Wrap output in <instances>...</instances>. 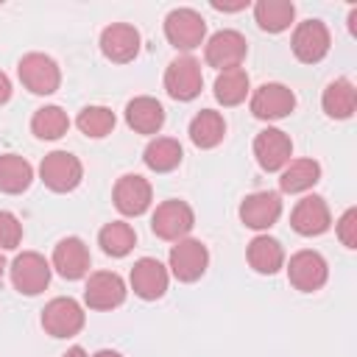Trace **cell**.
<instances>
[{"label":"cell","instance_id":"obj_30","mask_svg":"<svg viewBox=\"0 0 357 357\" xmlns=\"http://www.w3.org/2000/svg\"><path fill=\"white\" fill-rule=\"evenodd\" d=\"M67 128H70V117L61 106H42L31 117V131L39 139H59L67 134Z\"/></svg>","mask_w":357,"mask_h":357},{"label":"cell","instance_id":"obj_13","mask_svg":"<svg viewBox=\"0 0 357 357\" xmlns=\"http://www.w3.org/2000/svg\"><path fill=\"white\" fill-rule=\"evenodd\" d=\"M84 301L89 310H114L126 301V282L114 271H95L86 279Z\"/></svg>","mask_w":357,"mask_h":357},{"label":"cell","instance_id":"obj_4","mask_svg":"<svg viewBox=\"0 0 357 357\" xmlns=\"http://www.w3.org/2000/svg\"><path fill=\"white\" fill-rule=\"evenodd\" d=\"M192 226H195V212L187 201L178 198L162 201L151 218V229L162 240H184Z\"/></svg>","mask_w":357,"mask_h":357},{"label":"cell","instance_id":"obj_28","mask_svg":"<svg viewBox=\"0 0 357 357\" xmlns=\"http://www.w3.org/2000/svg\"><path fill=\"white\" fill-rule=\"evenodd\" d=\"M181 156H184L181 142L173 139V137H156V139H151V142L145 145V151H142V162H145L151 170H156V173H167V170L178 167V165H181Z\"/></svg>","mask_w":357,"mask_h":357},{"label":"cell","instance_id":"obj_24","mask_svg":"<svg viewBox=\"0 0 357 357\" xmlns=\"http://www.w3.org/2000/svg\"><path fill=\"white\" fill-rule=\"evenodd\" d=\"M321 178V165L315 159H293L282 167V176H279V190L282 192H307L318 184Z\"/></svg>","mask_w":357,"mask_h":357},{"label":"cell","instance_id":"obj_1","mask_svg":"<svg viewBox=\"0 0 357 357\" xmlns=\"http://www.w3.org/2000/svg\"><path fill=\"white\" fill-rule=\"evenodd\" d=\"M39 178L53 192H70L84 178V165L70 151H50L39 165Z\"/></svg>","mask_w":357,"mask_h":357},{"label":"cell","instance_id":"obj_14","mask_svg":"<svg viewBox=\"0 0 357 357\" xmlns=\"http://www.w3.org/2000/svg\"><path fill=\"white\" fill-rule=\"evenodd\" d=\"M254 156L262 170H282L293 156V142L282 128H265L254 137Z\"/></svg>","mask_w":357,"mask_h":357},{"label":"cell","instance_id":"obj_8","mask_svg":"<svg viewBox=\"0 0 357 357\" xmlns=\"http://www.w3.org/2000/svg\"><path fill=\"white\" fill-rule=\"evenodd\" d=\"M326 276H329V265L318 251H310V248L296 251L287 262V279L301 293L321 290L326 284Z\"/></svg>","mask_w":357,"mask_h":357},{"label":"cell","instance_id":"obj_27","mask_svg":"<svg viewBox=\"0 0 357 357\" xmlns=\"http://www.w3.org/2000/svg\"><path fill=\"white\" fill-rule=\"evenodd\" d=\"M33 181V167L28 159L17 156V153H3L0 156V192L17 195L25 192Z\"/></svg>","mask_w":357,"mask_h":357},{"label":"cell","instance_id":"obj_35","mask_svg":"<svg viewBox=\"0 0 357 357\" xmlns=\"http://www.w3.org/2000/svg\"><path fill=\"white\" fill-rule=\"evenodd\" d=\"M8 98H11V81H8V75L0 70V106H3Z\"/></svg>","mask_w":357,"mask_h":357},{"label":"cell","instance_id":"obj_36","mask_svg":"<svg viewBox=\"0 0 357 357\" xmlns=\"http://www.w3.org/2000/svg\"><path fill=\"white\" fill-rule=\"evenodd\" d=\"M64 357H89V354H86L81 346H70V349L64 351Z\"/></svg>","mask_w":357,"mask_h":357},{"label":"cell","instance_id":"obj_15","mask_svg":"<svg viewBox=\"0 0 357 357\" xmlns=\"http://www.w3.org/2000/svg\"><path fill=\"white\" fill-rule=\"evenodd\" d=\"M151 198H153L151 181L139 173H126L114 184V206L128 218L142 215L151 206Z\"/></svg>","mask_w":357,"mask_h":357},{"label":"cell","instance_id":"obj_3","mask_svg":"<svg viewBox=\"0 0 357 357\" xmlns=\"http://www.w3.org/2000/svg\"><path fill=\"white\" fill-rule=\"evenodd\" d=\"M165 36L176 50H195L206 36V22L195 8H173L165 17Z\"/></svg>","mask_w":357,"mask_h":357},{"label":"cell","instance_id":"obj_29","mask_svg":"<svg viewBox=\"0 0 357 357\" xmlns=\"http://www.w3.org/2000/svg\"><path fill=\"white\" fill-rule=\"evenodd\" d=\"M251 92V81H248V73L243 67H231V70H223L218 73L215 78V98L218 103L223 106H237L248 98Z\"/></svg>","mask_w":357,"mask_h":357},{"label":"cell","instance_id":"obj_9","mask_svg":"<svg viewBox=\"0 0 357 357\" xmlns=\"http://www.w3.org/2000/svg\"><path fill=\"white\" fill-rule=\"evenodd\" d=\"M11 282L22 296H39L50 284V262L36 251H22L11 262Z\"/></svg>","mask_w":357,"mask_h":357},{"label":"cell","instance_id":"obj_11","mask_svg":"<svg viewBox=\"0 0 357 357\" xmlns=\"http://www.w3.org/2000/svg\"><path fill=\"white\" fill-rule=\"evenodd\" d=\"M206 265H209V251H206V245L201 240L184 237V240H176V245L170 248V273L178 282L201 279Z\"/></svg>","mask_w":357,"mask_h":357},{"label":"cell","instance_id":"obj_21","mask_svg":"<svg viewBox=\"0 0 357 357\" xmlns=\"http://www.w3.org/2000/svg\"><path fill=\"white\" fill-rule=\"evenodd\" d=\"M126 123L137 134H156L165 126V109H162V103L156 98L139 95V98L128 100V106H126Z\"/></svg>","mask_w":357,"mask_h":357},{"label":"cell","instance_id":"obj_22","mask_svg":"<svg viewBox=\"0 0 357 357\" xmlns=\"http://www.w3.org/2000/svg\"><path fill=\"white\" fill-rule=\"evenodd\" d=\"M245 257H248V265L257 273H265V276H273L284 265V248H282V243L276 237H268V234H257L248 243Z\"/></svg>","mask_w":357,"mask_h":357},{"label":"cell","instance_id":"obj_32","mask_svg":"<svg viewBox=\"0 0 357 357\" xmlns=\"http://www.w3.org/2000/svg\"><path fill=\"white\" fill-rule=\"evenodd\" d=\"M78 128H81V134H86V137H92V139H100V137H106V134H112V128H114V112L109 109V106H86V109H81V114H78Z\"/></svg>","mask_w":357,"mask_h":357},{"label":"cell","instance_id":"obj_2","mask_svg":"<svg viewBox=\"0 0 357 357\" xmlns=\"http://www.w3.org/2000/svg\"><path fill=\"white\" fill-rule=\"evenodd\" d=\"M17 73H20L22 86L33 95H53L61 84L59 64L45 53H25L17 64Z\"/></svg>","mask_w":357,"mask_h":357},{"label":"cell","instance_id":"obj_17","mask_svg":"<svg viewBox=\"0 0 357 357\" xmlns=\"http://www.w3.org/2000/svg\"><path fill=\"white\" fill-rule=\"evenodd\" d=\"M100 53L114 64H126V61L137 59V53H139V31L134 25H126V22H112L100 33Z\"/></svg>","mask_w":357,"mask_h":357},{"label":"cell","instance_id":"obj_31","mask_svg":"<svg viewBox=\"0 0 357 357\" xmlns=\"http://www.w3.org/2000/svg\"><path fill=\"white\" fill-rule=\"evenodd\" d=\"M98 243H100V248H103L109 257H126V254L134 248L137 234H134V229H131L126 220H112V223H106V226L100 229Z\"/></svg>","mask_w":357,"mask_h":357},{"label":"cell","instance_id":"obj_37","mask_svg":"<svg viewBox=\"0 0 357 357\" xmlns=\"http://www.w3.org/2000/svg\"><path fill=\"white\" fill-rule=\"evenodd\" d=\"M92 357H123L120 351H114V349H100V351H95Z\"/></svg>","mask_w":357,"mask_h":357},{"label":"cell","instance_id":"obj_5","mask_svg":"<svg viewBox=\"0 0 357 357\" xmlns=\"http://www.w3.org/2000/svg\"><path fill=\"white\" fill-rule=\"evenodd\" d=\"M42 326L50 337H73L84 329V307L70 296L50 298L42 310Z\"/></svg>","mask_w":357,"mask_h":357},{"label":"cell","instance_id":"obj_16","mask_svg":"<svg viewBox=\"0 0 357 357\" xmlns=\"http://www.w3.org/2000/svg\"><path fill=\"white\" fill-rule=\"evenodd\" d=\"M167 282H170L167 268L153 257H142L131 268V290L145 301L162 298L167 293Z\"/></svg>","mask_w":357,"mask_h":357},{"label":"cell","instance_id":"obj_19","mask_svg":"<svg viewBox=\"0 0 357 357\" xmlns=\"http://www.w3.org/2000/svg\"><path fill=\"white\" fill-rule=\"evenodd\" d=\"M329 223H332V212L321 195H304L290 212V226L304 237L324 234Z\"/></svg>","mask_w":357,"mask_h":357},{"label":"cell","instance_id":"obj_7","mask_svg":"<svg viewBox=\"0 0 357 357\" xmlns=\"http://www.w3.org/2000/svg\"><path fill=\"white\" fill-rule=\"evenodd\" d=\"M204 86V75H201V64L192 56H178L167 64L165 70V89L173 100H192L201 95Z\"/></svg>","mask_w":357,"mask_h":357},{"label":"cell","instance_id":"obj_6","mask_svg":"<svg viewBox=\"0 0 357 357\" xmlns=\"http://www.w3.org/2000/svg\"><path fill=\"white\" fill-rule=\"evenodd\" d=\"M245 53H248L245 36L240 31H231V28H223V31L212 33L209 42H206V47H204L206 64L215 67L218 73L231 70V67H240L243 59H245Z\"/></svg>","mask_w":357,"mask_h":357},{"label":"cell","instance_id":"obj_33","mask_svg":"<svg viewBox=\"0 0 357 357\" xmlns=\"http://www.w3.org/2000/svg\"><path fill=\"white\" fill-rule=\"evenodd\" d=\"M22 243V223L14 212L0 209V248H17Z\"/></svg>","mask_w":357,"mask_h":357},{"label":"cell","instance_id":"obj_38","mask_svg":"<svg viewBox=\"0 0 357 357\" xmlns=\"http://www.w3.org/2000/svg\"><path fill=\"white\" fill-rule=\"evenodd\" d=\"M3 271H6V259H3V254H0V276H3Z\"/></svg>","mask_w":357,"mask_h":357},{"label":"cell","instance_id":"obj_12","mask_svg":"<svg viewBox=\"0 0 357 357\" xmlns=\"http://www.w3.org/2000/svg\"><path fill=\"white\" fill-rule=\"evenodd\" d=\"M296 109V95L284 84H262L251 92V114L259 120H282Z\"/></svg>","mask_w":357,"mask_h":357},{"label":"cell","instance_id":"obj_10","mask_svg":"<svg viewBox=\"0 0 357 357\" xmlns=\"http://www.w3.org/2000/svg\"><path fill=\"white\" fill-rule=\"evenodd\" d=\"M329 28L321 22V20H304L296 25L293 31V39H290V47H293V56L304 64H315L321 61L326 53H329Z\"/></svg>","mask_w":357,"mask_h":357},{"label":"cell","instance_id":"obj_20","mask_svg":"<svg viewBox=\"0 0 357 357\" xmlns=\"http://www.w3.org/2000/svg\"><path fill=\"white\" fill-rule=\"evenodd\" d=\"M53 268L64 279H81L89 271V248L81 237H64L53 248Z\"/></svg>","mask_w":357,"mask_h":357},{"label":"cell","instance_id":"obj_23","mask_svg":"<svg viewBox=\"0 0 357 357\" xmlns=\"http://www.w3.org/2000/svg\"><path fill=\"white\" fill-rule=\"evenodd\" d=\"M321 106H324V112L332 120H349L354 114V109H357V89H354V84L349 78H335L324 89Z\"/></svg>","mask_w":357,"mask_h":357},{"label":"cell","instance_id":"obj_26","mask_svg":"<svg viewBox=\"0 0 357 357\" xmlns=\"http://www.w3.org/2000/svg\"><path fill=\"white\" fill-rule=\"evenodd\" d=\"M293 17H296V6L290 0H257L254 3V20L268 33L287 31Z\"/></svg>","mask_w":357,"mask_h":357},{"label":"cell","instance_id":"obj_34","mask_svg":"<svg viewBox=\"0 0 357 357\" xmlns=\"http://www.w3.org/2000/svg\"><path fill=\"white\" fill-rule=\"evenodd\" d=\"M335 229L346 248H357V209H346L340 220L335 223Z\"/></svg>","mask_w":357,"mask_h":357},{"label":"cell","instance_id":"obj_18","mask_svg":"<svg viewBox=\"0 0 357 357\" xmlns=\"http://www.w3.org/2000/svg\"><path fill=\"white\" fill-rule=\"evenodd\" d=\"M282 215V198L276 192H251L243 198L240 204V220L248 226V229H257V231H265L271 229Z\"/></svg>","mask_w":357,"mask_h":357},{"label":"cell","instance_id":"obj_25","mask_svg":"<svg viewBox=\"0 0 357 357\" xmlns=\"http://www.w3.org/2000/svg\"><path fill=\"white\" fill-rule=\"evenodd\" d=\"M226 137V120L220 112L215 109H201L192 120H190V139L198 148H215L220 145Z\"/></svg>","mask_w":357,"mask_h":357}]
</instances>
